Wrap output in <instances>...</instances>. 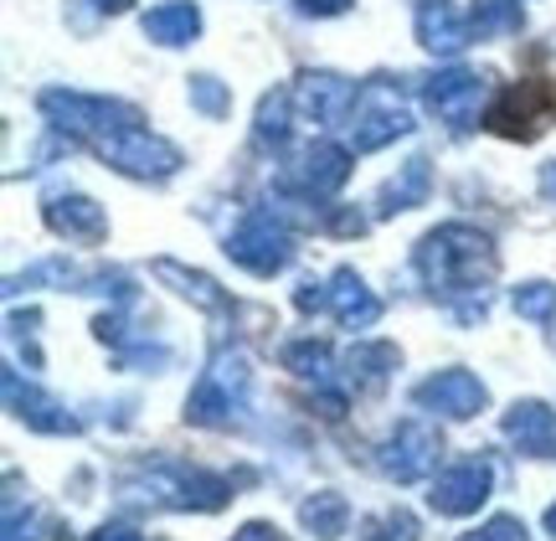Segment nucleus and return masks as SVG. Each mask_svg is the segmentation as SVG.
Segmentation results:
<instances>
[{
    "mask_svg": "<svg viewBox=\"0 0 556 541\" xmlns=\"http://www.w3.org/2000/svg\"><path fill=\"white\" fill-rule=\"evenodd\" d=\"M299 521H304V531H315L319 541H340L345 526H351V505L336 490H319V495H309L299 505Z\"/></svg>",
    "mask_w": 556,
    "mask_h": 541,
    "instance_id": "24",
    "label": "nucleus"
},
{
    "mask_svg": "<svg viewBox=\"0 0 556 541\" xmlns=\"http://www.w3.org/2000/svg\"><path fill=\"white\" fill-rule=\"evenodd\" d=\"M103 161L114 165V171H124V176L135 180H170L180 171V150L165 135H155V129H135V135H124Z\"/></svg>",
    "mask_w": 556,
    "mask_h": 541,
    "instance_id": "12",
    "label": "nucleus"
},
{
    "mask_svg": "<svg viewBox=\"0 0 556 541\" xmlns=\"http://www.w3.org/2000/svg\"><path fill=\"white\" fill-rule=\"evenodd\" d=\"M458 541H526V521H520V516H490L484 526L464 531Z\"/></svg>",
    "mask_w": 556,
    "mask_h": 541,
    "instance_id": "32",
    "label": "nucleus"
},
{
    "mask_svg": "<svg viewBox=\"0 0 556 541\" xmlns=\"http://www.w3.org/2000/svg\"><path fill=\"white\" fill-rule=\"evenodd\" d=\"M413 26H417V41L428 52H438V58H458L475 41V26H469V16L458 11L454 0H417Z\"/></svg>",
    "mask_w": 556,
    "mask_h": 541,
    "instance_id": "15",
    "label": "nucleus"
},
{
    "mask_svg": "<svg viewBox=\"0 0 556 541\" xmlns=\"http://www.w3.org/2000/svg\"><path fill=\"white\" fill-rule=\"evenodd\" d=\"M510 304H516L520 320H552L556 315V284H546V279L520 284L516 294H510Z\"/></svg>",
    "mask_w": 556,
    "mask_h": 541,
    "instance_id": "31",
    "label": "nucleus"
},
{
    "mask_svg": "<svg viewBox=\"0 0 556 541\" xmlns=\"http://www.w3.org/2000/svg\"><path fill=\"white\" fill-rule=\"evenodd\" d=\"M490 485H495L490 464H484V460H464V464L443 469V475L433 480L428 505H433L438 516H475L479 505L490 501Z\"/></svg>",
    "mask_w": 556,
    "mask_h": 541,
    "instance_id": "13",
    "label": "nucleus"
},
{
    "mask_svg": "<svg viewBox=\"0 0 556 541\" xmlns=\"http://www.w3.org/2000/svg\"><path fill=\"white\" fill-rule=\"evenodd\" d=\"M294 232L274 217V212H253V217L242 222L238 232L227 238V259L248 268V274H258V279H274L283 274L289 263H294Z\"/></svg>",
    "mask_w": 556,
    "mask_h": 541,
    "instance_id": "6",
    "label": "nucleus"
},
{
    "mask_svg": "<svg viewBox=\"0 0 556 541\" xmlns=\"http://www.w3.org/2000/svg\"><path fill=\"white\" fill-rule=\"evenodd\" d=\"M294 304L309 315V310H330V284H315V279H304L294 289Z\"/></svg>",
    "mask_w": 556,
    "mask_h": 541,
    "instance_id": "33",
    "label": "nucleus"
},
{
    "mask_svg": "<svg viewBox=\"0 0 556 541\" xmlns=\"http://www.w3.org/2000/svg\"><path fill=\"white\" fill-rule=\"evenodd\" d=\"M397 366H402V351L392 341H356L345 351V377L356 381L361 392H381Z\"/></svg>",
    "mask_w": 556,
    "mask_h": 541,
    "instance_id": "23",
    "label": "nucleus"
},
{
    "mask_svg": "<svg viewBox=\"0 0 556 541\" xmlns=\"http://www.w3.org/2000/svg\"><path fill=\"white\" fill-rule=\"evenodd\" d=\"M150 268H155L160 284H170L180 300H191L197 310H206V315H222V310H227V289H222L212 274H201V268H186V263H176V259H155Z\"/></svg>",
    "mask_w": 556,
    "mask_h": 541,
    "instance_id": "20",
    "label": "nucleus"
},
{
    "mask_svg": "<svg viewBox=\"0 0 556 541\" xmlns=\"http://www.w3.org/2000/svg\"><path fill=\"white\" fill-rule=\"evenodd\" d=\"M556 124V83L552 78H520L505 83L495 103L484 109V129H495L500 140L536 144Z\"/></svg>",
    "mask_w": 556,
    "mask_h": 541,
    "instance_id": "3",
    "label": "nucleus"
},
{
    "mask_svg": "<svg viewBox=\"0 0 556 541\" xmlns=\"http://www.w3.org/2000/svg\"><path fill=\"white\" fill-rule=\"evenodd\" d=\"M413 402H417V407H428V413H443V418L464 423V418H479V413L490 407V387H484L475 372L448 366V372H433L428 381H417Z\"/></svg>",
    "mask_w": 556,
    "mask_h": 541,
    "instance_id": "9",
    "label": "nucleus"
},
{
    "mask_svg": "<svg viewBox=\"0 0 556 541\" xmlns=\"http://www.w3.org/2000/svg\"><path fill=\"white\" fill-rule=\"evenodd\" d=\"M232 495V485L206 469H180V464H155L144 480L124 485V501L144 505H176V511H222Z\"/></svg>",
    "mask_w": 556,
    "mask_h": 541,
    "instance_id": "4",
    "label": "nucleus"
},
{
    "mask_svg": "<svg viewBox=\"0 0 556 541\" xmlns=\"http://www.w3.org/2000/svg\"><path fill=\"white\" fill-rule=\"evenodd\" d=\"M135 0H93V11H103V16H124Z\"/></svg>",
    "mask_w": 556,
    "mask_h": 541,
    "instance_id": "38",
    "label": "nucleus"
},
{
    "mask_svg": "<svg viewBox=\"0 0 556 541\" xmlns=\"http://www.w3.org/2000/svg\"><path fill=\"white\" fill-rule=\"evenodd\" d=\"M438 454H443L438 428H428L422 418H407V423H397V428L387 433V443L377 449V464H381V475H387V480L417 485V480H428V475H433Z\"/></svg>",
    "mask_w": 556,
    "mask_h": 541,
    "instance_id": "7",
    "label": "nucleus"
},
{
    "mask_svg": "<svg viewBox=\"0 0 556 541\" xmlns=\"http://www.w3.org/2000/svg\"><path fill=\"white\" fill-rule=\"evenodd\" d=\"M248 387H253V372H248V356L242 351H217L212 366L201 372V381L186 398V423H201V428H227L232 413L248 402Z\"/></svg>",
    "mask_w": 556,
    "mask_h": 541,
    "instance_id": "5",
    "label": "nucleus"
},
{
    "mask_svg": "<svg viewBox=\"0 0 556 541\" xmlns=\"http://www.w3.org/2000/svg\"><path fill=\"white\" fill-rule=\"evenodd\" d=\"M546 531H552V537H556V505H552V511H546Z\"/></svg>",
    "mask_w": 556,
    "mask_h": 541,
    "instance_id": "39",
    "label": "nucleus"
},
{
    "mask_svg": "<svg viewBox=\"0 0 556 541\" xmlns=\"http://www.w3.org/2000/svg\"><path fill=\"white\" fill-rule=\"evenodd\" d=\"M299 16H345L356 0H294Z\"/></svg>",
    "mask_w": 556,
    "mask_h": 541,
    "instance_id": "34",
    "label": "nucleus"
},
{
    "mask_svg": "<svg viewBox=\"0 0 556 541\" xmlns=\"http://www.w3.org/2000/svg\"><path fill=\"white\" fill-rule=\"evenodd\" d=\"M294 109L315 124H345L356 109V83L340 78V73H299Z\"/></svg>",
    "mask_w": 556,
    "mask_h": 541,
    "instance_id": "14",
    "label": "nucleus"
},
{
    "mask_svg": "<svg viewBox=\"0 0 556 541\" xmlns=\"http://www.w3.org/2000/svg\"><path fill=\"white\" fill-rule=\"evenodd\" d=\"M505 433H510L526 454H552V439H556L552 402H541V398L510 402V413H505Z\"/></svg>",
    "mask_w": 556,
    "mask_h": 541,
    "instance_id": "21",
    "label": "nucleus"
},
{
    "mask_svg": "<svg viewBox=\"0 0 556 541\" xmlns=\"http://www.w3.org/2000/svg\"><path fill=\"white\" fill-rule=\"evenodd\" d=\"M186 99H191V109L206 114V119H227V114H232V88L222 78H212V73L186 78Z\"/></svg>",
    "mask_w": 556,
    "mask_h": 541,
    "instance_id": "29",
    "label": "nucleus"
},
{
    "mask_svg": "<svg viewBox=\"0 0 556 541\" xmlns=\"http://www.w3.org/2000/svg\"><path fill=\"white\" fill-rule=\"evenodd\" d=\"M402 135H413V114L392 99H371L356 114V124H351V144H356L361 155H371V150L402 140Z\"/></svg>",
    "mask_w": 556,
    "mask_h": 541,
    "instance_id": "18",
    "label": "nucleus"
},
{
    "mask_svg": "<svg viewBox=\"0 0 556 541\" xmlns=\"http://www.w3.org/2000/svg\"><path fill=\"white\" fill-rule=\"evenodd\" d=\"M330 315H336L345 330H371L381 320V300L366 289L356 268H336L330 274Z\"/></svg>",
    "mask_w": 556,
    "mask_h": 541,
    "instance_id": "17",
    "label": "nucleus"
},
{
    "mask_svg": "<svg viewBox=\"0 0 556 541\" xmlns=\"http://www.w3.org/2000/svg\"><path fill=\"white\" fill-rule=\"evenodd\" d=\"M422 99L433 109L438 119L448 124L454 135H469L479 124V99H484V78L469 73V67H443L433 78L422 83Z\"/></svg>",
    "mask_w": 556,
    "mask_h": 541,
    "instance_id": "8",
    "label": "nucleus"
},
{
    "mask_svg": "<svg viewBox=\"0 0 556 541\" xmlns=\"http://www.w3.org/2000/svg\"><path fill=\"white\" fill-rule=\"evenodd\" d=\"M37 109L52 119V129H62L67 140L88 144L99 155H109L124 135L144 129V114H139L135 103L99 99V93H73V88H47L37 99Z\"/></svg>",
    "mask_w": 556,
    "mask_h": 541,
    "instance_id": "2",
    "label": "nucleus"
},
{
    "mask_svg": "<svg viewBox=\"0 0 556 541\" xmlns=\"http://www.w3.org/2000/svg\"><path fill=\"white\" fill-rule=\"evenodd\" d=\"M417 537H422V531H417V516L413 511H402V505L366 516L361 531H356V541H417Z\"/></svg>",
    "mask_w": 556,
    "mask_h": 541,
    "instance_id": "28",
    "label": "nucleus"
},
{
    "mask_svg": "<svg viewBox=\"0 0 556 541\" xmlns=\"http://www.w3.org/2000/svg\"><path fill=\"white\" fill-rule=\"evenodd\" d=\"M0 387H5V407H11L31 433H47V439H73V433L83 428V423L73 418L52 392H41L37 381H21V372H11V366L0 372Z\"/></svg>",
    "mask_w": 556,
    "mask_h": 541,
    "instance_id": "10",
    "label": "nucleus"
},
{
    "mask_svg": "<svg viewBox=\"0 0 556 541\" xmlns=\"http://www.w3.org/2000/svg\"><path fill=\"white\" fill-rule=\"evenodd\" d=\"M469 26H475V41L516 37L526 26V11H520V0H475L469 5Z\"/></svg>",
    "mask_w": 556,
    "mask_h": 541,
    "instance_id": "25",
    "label": "nucleus"
},
{
    "mask_svg": "<svg viewBox=\"0 0 556 541\" xmlns=\"http://www.w3.org/2000/svg\"><path fill=\"white\" fill-rule=\"evenodd\" d=\"M428 191H433V165H428V155H413V161L402 165L397 176L377 191V217L413 212V206H422V201H428Z\"/></svg>",
    "mask_w": 556,
    "mask_h": 541,
    "instance_id": "19",
    "label": "nucleus"
},
{
    "mask_svg": "<svg viewBox=\"0 0 556 541\" xmlns=\"http://www.w3.org/2000/svg\"><path fill=\"white\" fill-rule=\"evenodd\" d=\"M232 541H283V531H278L274 521H248L232 531Z\"/></svg>",
    "mask_w": 556,
    "mask_h": 541,
    "instance_id": "35",
    "label": "nucleus"
},
{
    "mask_svg": "<svg viewBox=\"0 0 556 541\" xmlns=\"http://www.w3.org/2000/svg\"><path fill=\"white\" fill-rule=\"evenodd\" d=\"M351 150L336 140H315L304 144V155H299L283 176H278V186H289V191H309V197H330V191H340L345 180H351Z\"/></svg>",
    "mask_w": 556,
    "mask_h": 541,
    "instance_id": "11",
    "label": "nucleus"
},
{
    "mask_svg": "<svg viewBox=\"0 0 556 541\" xmlns=\"http://www.w3.org/2000/svg\"><path fill=\"white\" fill-rule=\"evenodd\" d=\"M417 274L428 279L433 294L454 300V294H484V284L500 274L495 238L479 232L469 222H443L433 232H422L413 248Z\"/></svg>",
    "mask_w": 556,
    "mask_h": 541,
    "instance_id": "1",
    "label": "nucleus"
},
{
    "mask_svg": "<svg viewBox=\"0 0 556 541\" xmlns=\"http://www.w3.org/2000/svg\"><path fill=\"white\" fill-rule=\"evenodd\" d=\"M283 372H294L299 381H315V387H330L336 381V356L325 341H294L283 345Z\"/></svg>",
    "mask_w": 556,
    "mask_h": 541,
    "instance_id": "26",
    "label": "nucleus"
},
{
    "mask_svg": "<svg viewBox=\"0 0 556 541\" xmlns=\"http://www.w3.org/2000/svg\"><path fill=\"white\" fill-rule=\"evenodd\" d=\"M88 541H144L135 531V526H119V521H109V526H99V531H93V537Z\"/></svg>",
    "mask_w": 556,
    "mask_h": 541,
    "instance_id": "36",
    "label": "nucleus"
},
{
    "mask_svg": "<svg viewBox=\"0 0 556 541\" xmlns=\"http://www.w3.org/2000/svg\"><path fill=\"white\" fill-rule=\"evenodd\" d=\"M541 197H546V201H556V161H546V165H541Z\"/></svg>",
    "mask_w": 556,
    "mask_h": 541,
    "instance_id": "37",
    "label": "nucleus"
},
{
    "mask_svg": "<svg viewBox=\"0 0 556 541\" xmlns=\"http://www.w3.org/2000/svg\"><path fill=\"white\" fill-rule=\"evenodd\" d=\"M139 26H144V37L155 41V47H186L201 32V11H197V0H165L155 11H144Z\"/></svg>",
    "mask_w": 556,
    "mask_h": 541,
    "instance_id": "22",
    "label": "nucleus"
},
{
    "mask_svg": "<svg viewBox=\"0 0 556 541\" xmlns=\"http://www.w3.org/2000/svg\"><path fill=\"white\" fill-rule=\"evenodd\" d=\"M37 284H58V289H83V268H73L67 259H41V263H31L26 274L5 279V289L16 294V289H37Z\"/></svg>",
    "mask_w": 556,
    "mask_h": 541,
    "instance_id": "30",
    "label": "nucleus"
},
{
    "mask_svg": "<svg viewBox=\"0 0 556 541\" xmlns=\"http://www.w3.org/2000/svg\"><path fill=\"white\" fill-rule=\"evenodd\" d=\"M289 109H294V88H274V93H263L258 103V119H253V135L263 144H289Z\"/></svg>",
    "mask_w": 556,
    "mask_h": 541,
    "instance_id": "27",
    "label": "nucleus"
},
{
    "mask_svg": "<svg viewBox=\"0 0 556 541\" xmlns=\"http://www.w3.org/2000/svg\"><path fill=\"white\" fill-rule=\"evenodd\" d=\"M47 227L67 242H83V248H93V242L109 238L103 206L93 197H83V191H58V197H47Z\"/></svg>",
    "mask_w": 556,
    "mask_h": 541,
    "instance_id": "16",
    "label": "nucleus"
}]
</instances>
